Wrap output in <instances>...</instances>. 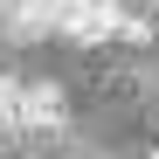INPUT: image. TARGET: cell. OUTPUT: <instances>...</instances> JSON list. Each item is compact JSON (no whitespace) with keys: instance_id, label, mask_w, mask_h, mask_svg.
Returning <instances> with one entry per match:
<instances>
[{"instance_id":"obj_1","label":"cell","mask_w":159,"mask_h":159,"mask_svg":"<svg viewBox=\"0 0 159 159\" xmlns=\"http://www.w3.org/2000/svg\"><path fill=\"white\" fill-rule=\"evenodd\" d=\"M118 0H69L62 7V35L69 42H83V48H97V42H111L118 35Z\"/></svg>"},{"instance_id":"obj_2","label":"cell","mask_w":159,"mask_h":159,"mask_svg":"<svg viewBox=\"0 0 159 159\" xmlns=\"http://www.w3.org/2000/svg\"><path fill=\"white\" fill-rule=\"evenodd\" d=\"M69 125V104H62V90L56 83H28V97H21V131H56Z\"/></svg>"},{"instance_id":"obj_3","label":"cell","mask_w":159,"mask_h":159,"mask_svg":"<svg viewBox=\"0 0 159 159\" xmlns=\"http://www.w3.org/2000/svg\"><path fill=\"white\" fill-rule=\"evenodd\" d=\"M62 7H69V0H7L14 35H48V28H62Z\"/></svg>"},{"instance_id":"obj_4","label":"cell","mask_w":159,"mask_h":159,"mask_svg":"<svg viewBox=\"0 0 159 159\" xmlns=\"http://www.w3.org/2000/svg\"><path fill=\"white\" fill-rule=\"evenodd\" d=\"M21 97H28V83L0 76V131H21Z\"/></svg>"},{"instance_id":"obj_5","label":"cell","mask_w":159,"mask_h":159,"mask_svg":"<svg viewBox=\"0 0 159 159\" xmlns=\"http://www.w3.org/2000/svg\"><path fill=\"white\" fill-rule=\"evenodd\" d=\"M118 42L145 48V42H152V21H145V14H118Z\"/></svg>"}]
</instances>
